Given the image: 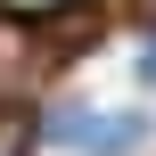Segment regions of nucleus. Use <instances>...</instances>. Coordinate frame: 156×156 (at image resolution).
I'll list each match as a JSON object with an SVG mask.
<instances>
[{"mask_svg": "<svg viewBox=\"0 0 156 156\" xmlns=\"http://www.w3.org/2000/svg\"><path fill=\"white\" fill-rule=\"evenodd\" d=\"M49 132H58L66 148H90V156H123V148H140V115H99V107H66Z\"/></svg>", "mask_w": 156, "mask_h": 156, "instance_id": "nucleus-1", "label": "nucleus"}, {"mask_svg": "<svg viewBox=\"0 0 156 156\" xmlns=\"http://www.w3.org/2000/svg\"><path fill=\"white\" fill-rule=\"evenodd\" d=\"M8 16H49V8H66V0H0Z\"/></svg>", "mask_w": 156, "mask_h": 156, "instance_id": "nucleus-2", "label": "nucleus"}]
</instances>
